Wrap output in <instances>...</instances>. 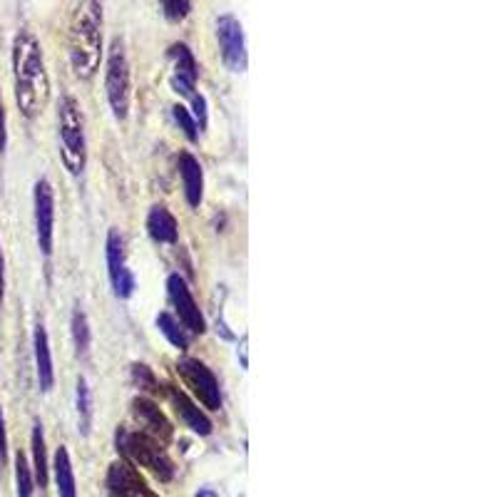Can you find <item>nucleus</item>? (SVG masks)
<instances>
[{
    "label": "nucleus",
    "instance_id": "nucleus-19",
    "mask_svg": "<svg viewBox=\"0 0 497 497\" xmlns=\"http://www.w3.org/2000/svg\"><path fill=\"white\" fill-rule=\"evenodd\" d=\"M53 473H55L58 495L60 497H77L75 470H73L70 450H67L65 445H58V450H55V458H53Z\"/></svg>",
    "mask_w": 497,
    "mask_h": 497
},
{
    "label": "nucleus",
    "instance_id": "nucleus-21",
    "mask_svg": "<svg viewBox=\"0 0 497 497\" xmlns=\"http://www.w3.org/2000/svg\"><path fill=\"white\" fill-rule=\"evenodd\" d=\"M75 405H77V421H80V431L83 435L90 433V425H93V391H90V383L87 378H77L75 385Z\"/></svg>",
    "mask_w": 497,
    "mask_h": 497
},
{
    "label": "nucleus",
    "instance_id": "nucleus-22",
    "mask_svg": "<svg viewBox=\"0 0 497 497\" xmlns=\"http://www.w3.org/2000/svg\"><path fill=\"white\" fill-rule=\"evenodd\" d=\"M70 334H73V344H75L77 356H85L90 351V344H93V331H90V321L83 308H75L73 311V318H70Z\"/></svg>",
    "mask_w": 497,
    "mask_h": 497
},
{
    "label": "nucleus",
    "instance_id": "nucleus-18",
    "mask_svg": "<svg viewBox=\"0 0 497 497\" xmlns=\"http://www.w3.org/2000/svg\"><path fill=\"white\" fill-rule=\"evenodd\" d=\"M30 448H33V478H35V488H45L50 475L48 450H45V433H43V423H33V435H30Z\"/></svg>",
    "mask_w": 497,
    "mask_h": 497
},
{
    "label": "nucleus",
    "instance_id": "nucleus-27",
    "mask_svg": "<svg viewBox=\"0 0 497 497\" xmlns=\"http://www.w3.org/2000/svg\"><path fill=\"white\" fill-rule=\"evenodd\" d=\"M162 8L167 20H172V23H180L190 15L191 3L190 0H162Z\"/></svg>",
    "mask_w": 497,
    "mask_h": 497
},
{
    "label": "nucleus",
    "instance_id": "nucleus-2",
    "mask_svg": "<svg viewBox=\"0 0 497 497\" xmlns=\"http://www.w3.org/2000/svg\"><path fill=\"white\" fill-rule=\"evenodd\" d=\"M102 5L97 0H80L67 28V55L77 80H93L102 63Z\"/></svg>",
    "mask_w": 497,
    "mask_h": 497
},
{
    "label": "nucleus",
    "instance_id": "nucleus-16",
    "mask_svg": "<svg viewBox=\"0 0 497 497\" xmlns=\"http://www.w3.org/2000/svg\"><path fill=\"white\" fill-rule=\"evenodd\" d=\"M177 167H180V177H182L184 200L191 210H200L201 200H204V170L201 162L191 152H182L177 157Z\"/></svg>",
    "mask_w": 497,
    "mask_h": 497
},
{
    "label": "nucleus",
    "instance_id": "nucleus-13",
    "mask_svg": "<svg viewBox=\"0 0 497 497\" xmlns=\"http://www.w3.org/2000/svg\"><path fill=\"white\" fill-rule=\"evenodd\" d=\"M107 488L115 497H152L142 475L127 460H115L110 465V470H107Z\"/></svg>",
    "mask_w": 497,
    "mask_h": 497
},
{
    "label": "nucleus",
    "instance_id": "nucleus-11",
    "mask_svg": "<svg viewBox=\"0 0 497 497\" xmlns=\"http://www.w3.org/2000/svg\"><path fill=\"white\" fill-rule=\"evenodd\" d=\"M170 60H172V77L170 85L177 95L190 100L197 93V80H200V65L191 55V50L184 43H174L170 48Z\"/></svg>",
    "mask_w": 497,
    "mask_h": 497
},
{
    "label": "nucleus",
    "instance_id": "nucleus-1",
    "mask_svg": "<svg viewBox=\"0 0 497 497\" xmlns=\"http://www.w3.org/2000/svg\"><path fill=\"white\" fill-rule=\"evenodd\" d=\"M15 105L25 120H35L50 102V75L40 40L30 30H18L10 48Z\"/></svg>",
    "mask_w": 497,
    "mask_h": 497
},
{
    "label": "nucleus",
    "instance_id": "nucleus-24",
    "mask_svg": "<svg viewBox=\"0 0 497 497\" xmlns=\"http://www.w3.org/2000/svg\"><path fill=\"white\" fill-rule=\"evenodd\" d=\"M172 117H174V122H177V127L182 130V134L190 140V142H200V127H197V122H194L190 107L174 105Z\"/></svg>",
    "mask_w": 497,
    "mask_h": 497
},
{
    "label": "nucleus",
    "instance_id": "nucleus-5",
    "mask_svg": "<svg viewBox=\"0 0 497 497\" xmlns=\"http://www.w3.org/2000/svg\"><path fill=\"white\" fill-rule=\"evenodd\" d=\"M117 450L130 460H134L137 465L150 470L160 482H170L174 478V463L164 453L162 443L144 435L142 431L132 433L127 428H120L117 431Z\"/></svg>",
    "mask_w": 497,
    "mask_h": 497
},
{
    "label": "nucleus",
    "instance_id": "nucleus-10",
    "mask_svg": "<svg viewBox=\"0 0 497 497\" xmlns=\"http://www.w3.org/2000/svg\"><path fill=\"white\" fill-rule=\"evenodd\" d=\"M217 40H219L221 60L231 73H244L247 70V38L241 28L239 18L231 13H224L217 20Z\"/></svg>",
    "mask_w": 497,
    "mask_h": 497
},
{
    "label": "nucleus",
    "instance_id": "nucleus-31",
    "mask_svg": "<svg viewBox=\"0 0 497 497\" xmlns=\"http://www.w3.org/2000/svg\"><path fill=\"white\" fill-rule=\"evenodd\" d=\"M197 497H219V495H217L211 488H201L200 492H197Z\"/></svg>",
    "mask_w": 497,
    "mask_h": 497
},
{
    "label": "nucleus",
    "instance_id": "nucleus-9",
    "mask_svg": "<svg viewBox=\"0 0 497 497\" xmlns=\"http://www.w3.org/2000/svg\"><path fill=\"white\" fill-rule=\"evenodd\" d=\"M105 261H107V277H110V287L117 298H130L137 288V278L124 261V239L117 229L107 231L105 241Z\"/></svg>",
    "mask_w": 497,
    "mask_h": 497
},
{
    "label": "nucleus",
    "instance_id": "nucleus-15",
    "mask_svg": "<svg viewBox=\"0 0 497 497\" xmlns=\"http://www.w3.org/2000/svg\"><path fill=\"white\" fill-rule=\"evenodd\" d=\"M33 358H35V375L43 393L53 391L55 385V364H53V348L45 324H35L33 331Z\"/></svg>",
    "mask_w": 497,
    "mask_h": 497
},
{
    "label": "nucleus",
    "instance_id": "nucleus-4",
    "mask_svg": "<svg viewBox=\"0 0 497 497\" xmlns=\"http://www.w3.org/2000/svg\"><path fill=\"white\" fill-rule=\"evenodd\" d=\"M105 95L112 117L117 122H124L130 117V107H132V75H130V60L124 53V43L120 38L112 40L110 55H107Z\"/></svg>",
    "mask_w": 497,
    "mask_h": 497
},
{
    "label": "nucleus",
    "instance_id": "nucleus-14",
    "mask_svg": "<svg viewBox=\"0 0 497 497\" xmlns=\"http://www.w3.org/2000/svg\"><path fill=\"white\" fill-rule=\"evenodd\" d=\"M132 415L144 435L160 440V443H167V440L172 438V433H174L172 423L167 421V415H164V413L157 408V403H152L150 398H144V395L134 398Z\"/></svg>",
    "mask_w": 497,
    "mask_h": 497
},
{
    "label": "nucleus",
    "instance_id": "nucleus-6",
    "mask_svg": "<svg viewBox=\"0 0 497 497\" xmlns=\"http://www.w3.org/2000/svg\"><path fill=\"white\" fill-rule=\"evenodd\" d=\"M177 373L182 375L184 385L190 388L191 395L201 403V408L207 411H221V388L217 375L211 368L200 358H190L184 356L177 361Z\"/></svg>",
    "mask_w": 497,
    "mask_h": 497
},
{
    "label": "nucleus",
    "instance_id": "nucleus-25",
    "mask_svg": "<svg viewBox=\"0 0 497 497\" xmlns=\"http://www.w3.org/2000/svg\"><path fill=\"white\" fill-rule=\"evenodd\" d=\"M132 383L140 388V391H147V393L160 391V378L154 375V371L150 368V365H144V364L132 365Z\"/></svg>",
    "mask_w": 497,
    "mask_h": 497
},
{
    "label": "nucleus",
    "instance_id": "nucleus-23",
    "mask_svg": "<svg viewBox=\"0 0 497 497\" xmlns=\"http://www.w3.org/2000/svg\"><path fill=\"white\" fill-rule=\"evenodd\" d=\"M15 485H18V497H35V478L30 468L28 458L18 453L15 455Z\"/></svg>",
    "mask_w": 497,
    "mask_h": 497
},
{
    "label": "nucleus",
    "instance_id": "nucleus-26",
    "mask_svg": "<svg viewBox=\"0 0 497 497\" xmlns=\"http://www.w3.org/2000/svg\"><path fill=\"white\" fill-rule=\"evenodd\" d=\"M191 102V117H194V122H197V127L201 130H207V122H210V107H207V97L201 95V93H194V95L190 97Z\"/></svg>",
    "mask_w": 497,
    "mask_h": 497
},
{
    "label": "nucleus",
    "instance_id": "nucleus-7",
    "mask_svg": "<svg viewBox=\"0 0 497 497\" xmlns=\"http://www.w3.org/2000/svg\"><path fill=\"white\" fill-rule=\"evenodd\" d=\"M33 217H35V241L40 254L50 258L55 248V190L45 177L33 187Z\"/></svg>",
    "mask_w": 497,
    "mask_h": 497
},
{
    "label": "nucleus",
    "instance_id": "nucleus-8",
    "mask_svg": "<svg viewBox=\"0 0 497 497\" xmlns=\"http://www.w3.org/2000/svg\"><path fill=\"white\" fill-rule=\"evenodd\" d=\"M167 297L174 308V316L191 336H201L207 331V318L201 314L197 298L191 294L190 284L184 281L182 274H170L167 277Z\"/></svg>",
    "mask_w": 497,
    "mask_h": 497
},
{
    "label": "nucleus",
    "instance_id": "nucleus-28",
    "mask_svg": "<svg viewBox=\"0 0 497 497\" xmlns=\"http://www.w3.org/2000/svg\"><path fill=\"white\" fill-rule=\"evenodd\" d=\"M0 465H8V431H5V415L0 408Z\"/></svg>",
    "mask_w": 497,
    "mask_h": 497
},
{
    "label": "nucleus",
    "instance_id": "nucleus-30",
    "mask_svg": "<svg viewBox=\"0 0 497 497\" xmlns=\"http://www.w3.org/2000/svg\"><path fill=\"white\" fill-rule=\"evenodd\" d=\"M5 297V257H3V247H0V301Z\"/></svg>",
    "mask_w": 497,
    "mask_h": 497
},
{
    "label": "nucleus",
    "instance_id": "nucleus-29",
    "mask_svg": "<svg viewBox=\"0 0 497 497\" xmlns=\"http://www.w3.org/2000/svg\"><path fill=\"white\" fill-rule=\"evenodd\" d=\"M5 147H8V115H5L3 97H0V154L5 152Z\"/></svg>",
    "mask_w": 497,
    "mask_h": 497
},
{
    "label": "nucleus",
    "instance_id": "nucleus-3",
    "mask_svg": "<svg viewBox=\"0 0 497 497\" xmlns=\"http://www.w3.org/2000/svg\"><path fill=\"white\" fill-rule=\"evenodd\" d=\"M58 142L67 174L80 177L87 167V132L83 107L73 95H63L58 102Z\"/></svg>",
    "mask_w": 497,
    "mask_h": 497
},
{
    "label": "nucleus",
    "instance_id": "nucleus-12",
    "mask_svg": "<svg viewBox=\"0 0 497 497\" xmlns=\"http://www.w3.org/2000/svg\"><path fill=\"white\" fill-rule=\"evenodd\" d=\"M164 393H167V398L172 403L174 413L182 418V423L190 428L191 433H197L201 438H207L214 431V425H211V418L207 415V411H201L200 403L190 398L182 388H177V385H164Z\"/></svg>",
    "mask_w": 497,
    "mask_h": 497
},
{
    "label": "nucleus",
    "instance_id": "nucleus-20",
    "mask_svg": "<svg viewBox=\"0 0 497 497\" xmlns=\"http://www.w3.org/2000/svg\"><path fill=\"white\" fill-rule=\"evenodd\" d=\"M157 328H160V334L170 341V344L177 348V351H187L191 344V334L180 324V318L172 314V311H160L157 314Z\"/></svg>",
    "mask_w": 497,
    "mask_h": 497
},
{
    "label": "nucleus",
    "instance_id": "nucleus-17",
    "mask_svg": "<svg viewBox=\"0 0 497 497\" xmlns=\"http://www.w3.org/2000/svg\"><path fill=\"white\" fill-rule=\"evenodd\" d=\"M147 234L157 244L172 247V244L180 241V221L164 204H154L150 214H147Z\"/></svg>",
    "mask_w": 497,
    "mask_h": 497
}]
</instances>
